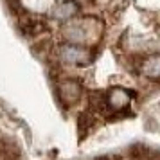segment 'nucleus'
<instances>
[{
  "mask_svg": "<svg viewBox=\"0 0 160 160\" xmlns=\"http://www.w3.org/2000/svg\"><path fill=\"white\" fill-rule=\"evenodd\" d=\"M95 160H119V158H110V157H99V158H95Z\"/></svg>",
  "mask_w": 160,
  "mask_h": 160,
  "instance_id": "ddd939ff",
  "label": "nucleus"
},
{
  "mask_svg": "<svg viewBox=\"0 0 160 160\" xmlns=\"http://www.w3.org/2000/svg\"><path fill=\"white\" fill-rule=\"evenodd\" d=\"M0 160H22L18 146L9 138H0Z\"/></svg>",
  "mask_w": 160,
  "mask_h": 160,
  "instance_id": "6e6552de",
  "label": "nucleus"
},
{
  "mask_svg": "<svg viewBox=\"0 0 160 160\" xmlns=\"http://www.w3.org/2000/svg\"><path fill=\"white\" fill-rule=\"evenodd\" d=\"M106 97H108V108H112L113 112H121V110H124L131 102L133 94L128 92L126 88L113 87L106 92Z\"/></svg>",
  "mask_w": 160,
  "mask_h": 160,
  "instance_id": "20e7f679",
  "label": "nucleus"
},
{
  "mask_svg": "<svg viewBox=\"0 0 160 160\" xmlns=\"http://www.w3.org/2000/svg\"><path fill=\"white\" fill-rule=\"evenodd\" d=\"M157 153L144 144H133L130 148V160H157Z\"/></svg>",
  "mask_w": 160,
  "mask_h": 160,
  "instance_id": "1a4fd4ad",
  "label": "nucleus"
},
{
  "mask_svg": "<svg viewBox=\"0 0 160 160\" xmlns=\"http://www.w3.org/2000/svg\"><path fill=\"white\" fill-rule=\"evenodd\" d=\"M51 51H52V42L51 40H42L40 43H36L34 47H32V52L36 54L38 58H45Z\"/></svg>",
  "mask_w": 160,
  "mask_h": 160,
  "instance_id": "f8f14e48",
  "label": "nucleus"
},
{
  "mask_svg": "<svg viewBox=\"0 0 160 160\" xmlns=\"http://www.w3.org/2000/svg\"><path fill=\"white\" fill-rule=\"evenodd\" d=\"M79 4L76 2V0H63V2H59L56 4L54 8H52V18H56V20H70L74 16L79 13Z\"/></svg>",
  "mask_w": 160,
  "mask_h": 160,
  "instance_id": "39448f33",
  "label": "nucleus"
},
{
  "mask_svg": "<svg viewBox=\"0 0 160 160\" xmlns=\"http://www.w3.org/2000/svg\"><path fill=\"white\" fill-rule=\"evenodd\" d=\"M142 74L148 79H158L160 78V54L148 56L142 63Z\"/></svg>",
  "mask_w": 160,
  "mask_h": 160,
  "instance_id": "0eeeda50",
  "label": "nucleus"
},
{
  "mask_svg": "<svg viewBox=\"0 0 160 160\" xmlns=\"http://www.w3.org/2000/svg\"><path fill=\"white\" fill-rule=\"evenodd\" d=\"M88 104H90V108L94 110V112H99V113H104L106 108H108V97L106 94H102V92H90L88 94Z\"/></svg>",
  "mask_w": 160,
  "mask_h": 160,
  "instance_id": "9d476101",
  "label": "nucleus"
},
{
  "mask_svg": "<svg viewBox=\"0 0 160 160\" xmlns=\"http://www.w3.org/2000/svg\"><path fill=\"white\" fill-rule=\"evenodd\" d=\"M63 36L72 43H88L99 36V23L88 18L85 22H72L63 27Z\"/></svg>",
  "mask_w": 160,
  "mask_h": 160,
  "instance_id": "f257e3e1",
  "label": "nucleus"
},
{
  "mask_svg": "<svg viewBox=\"0 0 160 160\" xmlns=\"http://www.w3.org/2000/svg\"><path fill=\"white\" fill-rule=\"evenodd\" d=\"M92 124H94V119L88 115V113H81L78 117V130H79L81 135H87L90 128H92Z\"/></svg>",
  "mask_w": 160,
  "mask_h": 160,
  "instance_id": "9b49d317",
  "label": "nucleus"
},
{
  "mask_svg": "<svg viewBox=\"0 0 160 160\" xmlns=\"http://www.w3.org/2000/svg\"><path fill=\"white\" fill-rule=\"evenodd\" d=\"M58 56L67 65H87L94 59V51L78 43H65L59 47Z\"/></svg>",
  "mask_w": 160,
  "mask_h": 160,
  "instance_id": "f03ea898",
  "label": "nucleus"
},
{
  "mask_svg": "<svg viewBox=\"0 0 160 160\" xmlns=\"http://www.w3.org/2000/svg\"><path fill=\"white\" fill-rule=\"evenodd\" d=\"M83 95V87L76 79H61L58 83V99L65 106H74Z\"/></svg>",
  "mask_w": 160,
  "mask_h": 160,
  "instance_id": "7ed1b4c3",
  "label": "nucleus"
},
{
  "mask_svg": "<svg viewBox=\"0 0 160 160\" xmlns=\"http://www.w3.org/2000/svg\"><path fill=\"white\" fill-rule=\"evenodd\" d=\"M18 27H20L23 36H27V38L38 36L43 31H47V25L42 20H36V18H23L22 22L18 23Z\"/></svg>",
  "mask_w": 160,
  "mask_h": 160,
  "instance_id": "423d86ee",
  "label": "nucleus"
}]
</instances>
